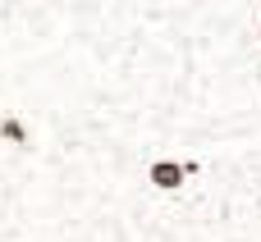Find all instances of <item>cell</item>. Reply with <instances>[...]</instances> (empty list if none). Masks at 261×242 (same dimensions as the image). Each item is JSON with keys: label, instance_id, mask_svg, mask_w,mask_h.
<instances>
[{"label": "cell", "instance_id": "obj_2", "mask_svg": "<svg viewBox=\"0 0 261 242\" xmlns=\"http://www.w3.org/2000/svg\"><path fill=\"white\" fill-rule=\"evenodd\" d=\"M0 133H5L9 142H28V133H23V124H18V119H5V124H0Z\"/></svg>", "mask_w": 261, "mask_h": 242}, {"label": "cell", "instance_id": "obj_1", "mask_svg": "<svg viewBox=\"0 0 261 242\" xmlns=\"http://www.w3.org/2000/svg\"><path fill=\"white\" fill-rule=\"evenodd\" d=\"M184 178H188V165H184V160H151V165H147V183H151L156 192H179Z\"/></svg>", "mask_w": 261, "mask_h": 242}, {"label": "cell", "instance_id": "obj_3", "mask_svg": "<svg viewBox=\"0 0 261 242\" xmlns=\"http://www.w3.org/2000/svg\"><path fill=\"white\" fill-rule=\"evenodd\" d=\"M257 41H261V18H257Z\"/></svg>", "mask_w": 261, "mask_h": 242}]
</instances>
